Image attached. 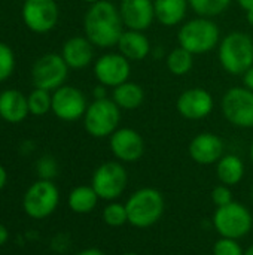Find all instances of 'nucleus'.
<instances>
[{"label": "nucleus", "mask_w": 253, "mask_h": 255, "mask_svg": "<svg viewBox=\"0 0 253 255\" xmlns=\"http://www.w3.org/2000/svg\"><path fill=\"white\" fill-rule=\"evenodd\" d=\"M84 30L94 46L109 48L118 45L119 37L124 33L119 9L107 0L92 3L85 13Z\"/></svg>", "instance_id": "obj_1"}, {"label": "nucleus", "mask_w": 253, "mask_h": 255, "mask_svg": "<svg viewBox=\"0 0 253 255\" xmlns=\"http://www.w3.org/2000/svg\"><path fill=\"white\" fill-rule=\"evenodd\" d=\"M125 208L128 214V224L136 229H149L161 220L166 202L158 190L145 187L128 197Z\"/></svg>", "instance_id": "obj_2"}, {"label": "nucleus", "mask_w": 253, "mask_h": 255, "mask_svg": "<svg viewBox=\"0 0 253 255\" xmlns=\"http://www.w3.org/2000/svg\"><path fill=\"white\" fill-rule=\"evenodd\" d=\"M219 61L230 75H245L253 66V39L245 31H233L219 43Z\"/></svg>", "instance_id": "obj_3"}, {"label": "nucleus", "mask_w": 253, "mask_h": 255, "mask_svg": "<svg viewBox=\"0 0 253 255\" xmlns=\"http://www.w3.org/2000/svg\"><path fill=\"white\" fill-rule=\"evenodd\" d=\"M219 27L210 19L198 16L185 22L177 34L179 45L191 54H206L216 48L219 43Z\"/></svg>", "instance_id": "obj_4"}, {"label": "nucleus", "mask_w": 253, "mask_h": 255, "mask_svg": "<svg viewBox=\"0 0 253 255\" xmlns=\"http://www.w3.org/2000/svg\"><path fill=\"white\" fill-rule=\"evenodd\" d=\"M212 223L221 238L239 241L251 233L253 217L245 205L231 202L225 206L216 208Z\"/></svg>", "instance_id": "obj_5"}, {"label": "nucleus", "mask_w": 253, "mask_h": 255, "mask_svg": "<svg viewBox=\"0 0 253 255\" xmlns=\"http://www.w3.org/2000/svg\"><path fill=\"white\" fill-rule=\"evenodd\" d=\"M121 109L112 99L94 100L84 115V126L88 134L92 137H107L112 136L119 127Z\"/></svg>", "instance_id": "obj_6"}, {"label": "nucleus", "mask_w": 253, "mask_h": 255, "mask_svg": "<svg viewBox=\"0 0 253 255\" xmlns=\"http://www.w3.org/2000/svg\"><path fill=\"white\" fill-rule=\"evenodd\" d=\"M128 184V175L121 161H106L100 164L91 179V187L103 200L113 202L122 196Z\"/></svg>", "instance_id": "obj_7"}, {"label": "nucleus", "mask_w": 253, "mask_h": 255, "mask_svg": "<svg viewBox=\"0 0 253 255\" xmlns=\"http://www.w3.org/2000/svg\"><path fill=\"white\" fill-rule=\"evenodd\" d=\"M222 114L236 127H253V91L246 87L230 88L222 97Z\"/></svg>", "instance_id": "obj_8"}, {"label": "nucleus", "mask_w": 253, "mask_h": 255, "mask_svg": "<svg viewBox=\"0 0 253 255\" xmlns=\"http://www.w3.org/2000/svg\"><path fill=\"white\" fill-rule=\"evenodd\" d=\"M58 202V188L49 179H40L27 190L24 196V209L28 217L42 220L57 209Z\"/></svg>", "instance_id": "obj_9"}, {"label": "nucleus", "mask_w": 253, "mask_h": 255, "mask_svg": "<svg viewBox=\"0 0 253 255\" xmlns=\"http://www.w3.org/2000/svg\"><path fill=\"white\" fill-rule=\"evenodd\" d=\"M69 66L64 58L58 54H46L40 57L31 70V79L36 88L42 90H57L67 79Z\"/></svg>", "instance_id": "obj_10"}, {"label": "nucleus", "mask_w": 253, "mask_h": 255, "mask_svg": "<svg viewBox=\"0 0 253 255\" xmlns=\"http://www.w3.org/2000/svg\"><path fill=\"white\" fill-rule=\"evenodd\" d=\"M22 19L34 33L51 31L58 21V6L55 0H24Z\"/></svg>", "instance_id": "obj_11"}, {"label": "nucleus", "mask_w": 253, "mask_h": 255, "mask_svg": "<svg viewBox=\"0 0 253 255\" xmlns=\"http://www.w3.org/2000/svg\"><path fill=\"white\" fill-rule=\"evenodd\" d=\"M86 99L84 93L70 85H61L52 94L51 111L63 121H76L86 112Z\"/></svg>", "instance_id": "obj_12"}, {"label": "nucleus", "mask_w": 253, "mask_h": 255, "mask_svg": "<svg viewBox=\"0 0 253 255\" xmlns=\"http://www.w3.org/2000/svg\"><path fill=\"white\" fill-rule=\"evenodd\" d=\"M130 60L119 52H110L101 55L94 66V75L97 81L106 87H118L128 81Z\"/></svg>", "instance_id": "obj_13"}, {"label": "nucleus", "mask_w": 253, "mask_h": 255, "mask_svg": "<svg viewBox=\"0 0 253 255\" xmlns=\"http://www.w3.org/2000/svg\"><path fill=\"white\" fill-rule=\"evenodd\" d=\"M110 149L115 158L121 163H134L145 154V140L142 134L133 128H118L110 136Z\"/></svg>", "instance_id": "obj_14"}, {"label": "nucleus", "mask_w": 253, "mask_h": 255, "mask_svg": "<svg viewBox=\"0 0 253 255\" xmlns=\"http://www.w3.org/2000/svg\"><path fill=\"white\" fill-rule=\"evenodd\" d=\"M176 108L177 112L186 120H203L213 111V97L204 88H191L179 96Z\"/></svg>", "instance_id": "obj_15"}, {"label": "nucleus", "mask_w": 253, "mask_h": 255, "mask_svg": "<svg viewBox=\"0 0 253 255\" xmlns=\"http://www.w3.org/2000/svg\"><path fill=\"white\" fill-rule=\"evenodd\" d=\"M119 13L128 30L143 31L149 28L155 19L154 0H122Z\"/></svg>", "instance_id": "obj_16"}, {"label": "nucleus", "mask_w": 253, "mask_h": 255, "mask_svg": "<svg viewBox=\"0 0 253 255\" xmlns=\"http://www.w3.org/2000/svg\"><path fill=\"white\" fill-rule=\"evenodd\" d=\"M189 155L197 164L210 166L224 155V140L213 133H200L189 143Z\"/></svg>", "instance_id": "obj_17"}, {"label": "nucleus", "mask_w": 253, "mask_h": 255, "mask_svg": "<svg viewBox=\"0 0 253 255\" xmlns=\"http://www.w3.org/2000/svg\"><path fill=\"white\" fill-rule=\"evenodd\" d=\"M61 57L64 58L69 67L84 69L94 58V45L89 42L88 37H84V36L70 37L63 46Z\"/></svg>", "instance_id": "obj_18"}, {"label": "nucleus", "mask_w": 253, "mask_h": 255, "mask_svg": "<svg viewBox=\"0 0 253 255\" xmlns=\"http://www.w3.org/2000/svg\"><path fill=\"white\" fill-rule=\"evenodd\" d=\"M119 54H122L130 61L145 60L151 52V42L139 30H127L121 34L118 42Z\"/></svg>", "instance_id": "obj_19"}, {"label": "nucleus", "mask_w": 253, "mask_h": 255, "mask_svg": "<svg viewBox=\"0 0 253 255\" xmlns=\"http://www.w3.org/2000/svg\"><path fill=\"white\" fill-rule=\"evenodd\" d=\"M30 114L27 97L16 90H4L0 94V117L12 124L21 123Z\"/></svg>", "instance_id": "obj_20"}, {"label": "nucleus", "mask_w": 253, "mask_h": 255, "mask_svg": "<svg viewBox=\"0 0 253 255\" xmlns=\"http://www.w3.org/2000/svg\"><path fill=\"white\" fill-rule=\"evenodd\" d=\"M188 4V0H154L155 18L163 25H177L185 18Z\"/></svg>", "instance_id": "obj_21"}, {"label": "nucleus", "mask_w": 253, "mask_h": 255, "mask_svg": "<svg viewBox=\"0 0 253 255\" xmlns=\"http://www.w3.org/2000/svg\"><path fill=\"white\" fill-rule=\"evenodd\" d=\"M112 100L118 105L119 109L133 111V109H137L143 103L145 91L139 84L127 81L113 88Z\"/></svg>", "instance_id": "obj_22"}, {"label": "nucleus", "mask_w": 253, "mask_h": 255, "mask_svg": "<svg viewBox=\"0 0 253 255\" xmlns=\"http://www.w3.org/2000/svg\"><path fill=\"white\" fill-rule=\"evenodd\" d=\"M216 175L221 184L228 187L237 185L245 176V164L240 157L234 154L222 155V158L216 163Z\"/></svg>", "instance_id": "obj_23"}, {"label": "nucleus", "mask_w": 253, "mask_h": 255, "mask_svg": "<svg viewBox=\"0 0 253 255\" xmlns=\"http://www.w3.org/2000/svg\"><path fill=\"white\" fill-rule=\"evenodd\" d=\"M98 196L94 188L89 185H81L70 191L69 194V208L76 214H89L95 209L98 203Z\"/></svg>", "instance_id": "obj_24"}, {"label": "nucleus", "mask_w": 253, "mask_h": 255, "mask_svg": "<svg viewBox=\"0 0 253 255\" xmlns=\"http://www.w3.org/2000/svg\"><path fill=\"white\" fill-rule=\"evenodd\" d=\"M167 67L169 70L176 75V76H183L191 72L194 66V54H191L188 49L179 46L174 48L169 55H167Z\"/></svg>", "instance_id": "obj_25"}, {"label": "nucleus", "mask_w": 253, "mask_h": 255, "mask_svg": "<svg viewBox=\"0 0 253 255\" xmlns=\"http://www.w3.org/2000/svg\"><path fill=\"white\" fill-rule=\"evenodd\" d=\"M188 3L198 16L212 18L224 13L231 4V0H188Z\"/></svg>", "instance_id": "obj_26"}, {"label": "nucleus", "mask_w": 253, "mask_h": 255, "mask_svg": "<svg viewBox=\"0 0 253 255\" xmlns=\"http://www.w3.org/2000/svg\"><path fill=\"white\" fill-rule=\"evenodd\" d=\"M28 102V111L33 115H45L52 108V94H49L48 90L34 88L30 96L27 97Z\"/></svg>", "instance_id": "obj_27"}, {"label": "nucleus", "mask_w": 253, "mask_h": 255, "mask_svg": "<svg viewBox=\"0 0 253 255\" xmlns=\"http://www.w3.org/2000/svg\"><path fill=\"white\" fill-rule=\"evenodd\" d=\"M103 221L109 227H122L124 224L128 223V214L125 203H119L116 200L109 202V205L104 206L103 209Z\"/></svg>", "instance_id": "obj_28"}, {"label": "nucleus", "mask_w": 253, "mask_h": 255, "mask_svg": "<svg viewBox=\"0 0 253 255\" xmlns=\"http://www.w3.org/2000/svg\"><path fill=\"white\" fill-rule=\"evenodd\" d=\"M15 69V55L12 49L0 42V82L6 81Z\"/></svg>", "instance_id": "obj_29"}, {"label": "nucleus", "mask_w": 253, "mask_h": 255, "mask_svg": "<svg viewBox=\"0 0 253 255\" xmlns=\"http://www.w3.org/2000/svg\"><path fill=\"white\" fill-rule=\"evenodd\" d=\"M213 255H245V251L240 247L239 241L221 238L213 245Z\"/></svg>", "instance_id": "obj_30"}, {"label": "nucleus", "mask_w": 253, "mask_h": 255, "mask_svg": "<svg viewBox=\"0 0 253 255\" xmlns=\"http://www.w3.org/2000/svg\"><path fill=\"white\" fill-rule=\"evenodd\" d=\"M210 197H212V202H213V205H215L216 208H221V206H225V205L234 202V200H233V193H231L230 187H228V185H224V184L215 187V188L212 190Z\"/></svg>", "instance_id": "obj_31"}, {"label": "nucleus", "mask_w": 253, "mask_h": 255, "mask_svg": "<svg viewBox=\"0 0 253 255\" xmlns=\"http://www.w3.org/2000/svg\"><path fill=\"white\" fill-rule=\"evenodd\" d=\"M37 170H39V175L42 176V179L51 181V178L57 175V163L51 157H43L39 160Z\"/></svg>", "instance_id": "obj_32"}, {"label": "nucleus", "mask_w": 253, "mask_h": 255, "mask_svg": "<svg viewBox=\"0 0 253 255\" xmlns=\"http://www.w3.org/2000/svg\"><path fill=\"white\" fill-rule=\"evenodd\" d=\"M243 82H245L246 88H249L251 91H253V66L243 75Z\"/></svg>", "instance_id": "obj_33"}, {"label": "nucleus", "mask_w": 253, "mask_h": 255, "mask_svg": "<svg viewBox=\"0 0 253 255\" xmlns=\"http://www.w3.org/2000/svg\"><path fill=\"white\" fill-rule=\"evenodd\" d=\"M92 94H94L95 100H98V99H106V96H107V93H106V85H103V84L97 85V87L94 88Z\"/></svg>", "instance_id": "obj_34"}, {"label": "nucleus", "mask_w": 253, "mask_h": 255, "mask_svg": "<svg viewBox=\"0 0 253 255\" xmlns=\"http://www.w3.org/2000/svg\"><path fill=\"white\" fill-rule=\"evenodd\" d=\"M76 255H106L103 251L97 250V248H88V250H84L81 253H78Z\"/></svg>", "instance_id": "obj_35"}, {"label": "nucleus", "mask_w": 253, "mask_h": 255, "mask_svg": "<svg viewBox=\"0 0 253 255\" xmlns=\"http://www.w3.org/2000/svg\"><path fill=\"white\" fill-rule=\"evenodd\" d=\"M7 236H9L7 229H6L4 226H1V224H0V247H1V245H4V242L7 241Z\"/></svg>", "instance_id": "obj_36"}, {"label": "nucleus", "mask_w": 253, "mask_h": 255, "mask_svg": "<svg viewBox=\"0 0 253 255\" xmlns=\"http://www.w3.org/2000/svg\"><path fill=\"white\" fill-rule=\"evenodd\" d=\"M239 4L248 12V10H252L253 9V0H237Z\"/></svg>", "instance_id": "obj_37"}, {"label": "nucleus", "mask_w": 253, "mask_h": 255, "mask_svg": "<svg viewBox=\"0 0 253 255\" xmlns=\"http://www.w3.org/2000/svg\"><path fill=\"white\" fill-rule=\"evenodd\" d=\"M6 179H7V175H6V170L0 166V190L4 187L6 184Z\"/></svg>", "instance_id": "obj_38"}, {"label": "nucleus", "mask_w": 253, "mask_h": 255, "mask_svg": "<svg viewBox=\"0 0 253 255\" xmlns=\"http://www.w3.org/2000/svg\"><path fill=\"white\" fill-rule=\"evenodd\" d=\"M246 19H248V22H249V24L253 27V9L252 10H248V12H246Z\"/></svg>", "instance_id": "obj_39"}, {"label": "nucleus", "mask_w": 253, "mask_h": 255, "mask_svg": "<svg viewBox=\"0 0 253 255\" xmlns=\"http://www.w3.org/2000/svg\"><path fill=\"white\" fill-rule=\"evenodd\" d=\"M245 255H253V245L252 247H249V248L245 251Z\"/></svg>", "instance_id": "obj_40"}, {"label": "nucleus", "mask_w": 253, "mask_h": 255, "mask_svg": "<svg viewBox=\"0 0 253 255\" xmlns=\"http://www.w3.org/2000/svg\"><path fill=\"white\" fill-rule=\"evenodd\" d=\"M84 1H86V3H91V4H92V3H95V1H98V0H84Z\"/></svg>", "instance_id": "obj_41"}, {"label": "nucleus", "mask_w": 253, "mask_h": 255, "mask_svg": "<svg viewBox=\"0 0 253 255\" xmlns=\"http://www.w3.org/2000/svg\"><path fill=\"white\" fill-rule=\"evenodd\" d=\"M251 158H252V163H253V143H252V146H251Z\"/></svg>", "instance_id": "obj_42"}, {"label": "nucleus", "mask_w": 253, "mask_h": 255, "mask_svg": "<svg viewBox=\"0 0 253 255\" xmlns=\"http://www.w3.org/2000/svg\"><path fill=\"white\" fill-rule=\"evenodd\" d=\"M122 255H139V254H136V253H125V254H122Z\"/></svg>", "instance_id": "obj_43"}, {"label": "nucleus", "mask_w": 253, "mask_h": 255, "mask_svg": "<svg viewBox=\"0 0 253 255\" xmlns=\"http://www.w3.org/2000/svg\"><path fill=\"white\" fill-rule=\"evenodd\" d=\"M252 199H253V188H252Z\"/></svg>", "instance_id": "obj_44"}]
</instances>
